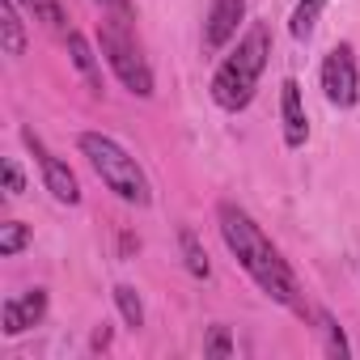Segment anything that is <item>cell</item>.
<instances>
[{
  "label": "cell",
  "mask_w": 360,
  "mask_h": 360,
  "mask_svg": "<svg viewBox=\"0 0 360 360\" xmlns=\"http://www.w3.org/2000/svg\"><path fill=\"white\" fill-rule=\"evenodd\" d=\"M221 233H225V246L238 255V263L250 271V280L276 297L280 305H297V280L288 271V263L280 259V250L263 238V229L233 204H221Z\"/></svg>",
  "instance_id": "cell-1"
},
{
  "label": "cell",
  "mask_w": 360,
  "mask_h": 360,
  "mask_svg": "<svg viewBox=\"0 0 360 360\" xmlns=\"http://www.w3.org/2000/svg\"><path fill=\"white\" fill-rule=\"evenodd\" d=\"M267 56H271V34H267L263 22H255V26L238 39L233 56H225V64H221L217 77H212V98H217V106H225V110H246L250 98H255V89H259V77H263V68H267Z\"/></svg>",
  "instance_id": "cell-2"
},
{
  "label": "cell",
  "mask_w": 360,
  "mask_h": 360,
  "mask_svg": "<svg viewBox=\"0 0 360 360\" xmlns=\"http://www.w3.org/2000/svg\"><path fill=\"white\" fill-rule=\"evenodd\" d=\"M81 153L89 157V165H94V174L102 178V183L119 195V200H127V204H148L153 195H148V178H144V169L136 165V157H127L110 136H98V131H85L81 140Z\"/></svg>",
  "instance_id": "cell-3"
},
{
  "label": "cell",
  "mask_w": 360,
  "mask_h": 360,
  "mask_svg": "<svg viewBox=\"0 0 360 360\" xmlns=\"http://www.w3.org/2000/svg\"><path fill=\"white\" fill-rule=\"evenodd\" d=\"M102 56L110 60L115 77L136 94V98H148L153 94V72L131 39V22H119V18H106L102 22Z\"/></svg>",
  "instance_id": "cell-4"
},
{
  "label": "cell",
  "mask_w": 360,
  "mask_h": 360,
  "mask_svg": "<svg viewBox=\"0 0 360 360\" xmlns=\"http://www.w3.org/2000/svg\"><path fill=\"white\" fill-rule=\"evenodd\" d=\"M322 89L330 106H356L360 98V77H356V56L347 43L330 47V56L322 60Z\"/></svg>",
  "instance_id": "cell-5"
},
{
  "label": "cell",
  "mask_w": 360,
  "mask_h": 360,
  "mask_svg": "<svg viewBox=\"0 0 360 360\" xmlns=\"http://www.w3.org/2000/svg\"><path fill=\"white\" fill-rule=\"evenodd\" d=\"M26 144L39 153V165H43V183H47V191L60 200V204H77L81 200V187H77V178H72V169L60 161V157H51L39 140H34V131H26Z\"/></svg>",
  "instance_id": "cell-6"
},
{
  "label": "cell",
  "mask_w": 360,
  "mask_h": 360,
  "mask_svg": "<svg viewBox=\"0 0 360 360\" xmlns=\"http://www.w3.org/2000/svg\"><path fill=\"white\" fill-rule=\"evenodd\" d=\"M43 314H47V292H43V288H30V292L5 301V309H0V322H5V335H22V330L39 326Z\"/></svg>",
  "instance_id": "cell-7"
},
{
  "label": "cell",
  "mask_w": 360,
  "mask_h": 360,
  "mask_svg": "<svg viewBox=\"0 0 360 360\" xmlns=\"http://www.w3.org/2000/svg\"><path fill=\"white\" fill-rule=\"evenodd\" d=\"M242 18H246V0H212L208 22H204V43H208L212 51H221V47L238 34Z\"/></svg>",
  "instance_id": "cell-8"
},
{
  "label": "cell",
  "mask_w": 360,
  "mask_h": 360,
  "mask_svg": "<svg viewBox=\"0 0 360 360\" xmlns=\"http://www.w3.org/2000/svg\"><path fill=\"white\" fill-rule=\"evenodd\" d=\"M280 115H284V140H288V148H301L305 136H309V119H305V106H301V85L292 77L280 85Z\"/></svg>",
  "instance_id": "cell-9"
},
{
  "label": "cell",
  "mask_w": 360,
  "mask_h": 360,
  "mask_svg": "<svg viewBox=\"0 0 360 360\" xmlns=\"http://www.w3.org/2000/svg\"><path fill=\"white\" fill-rule=\"evenodd\" d=\"M0 30H5V56H26V34H22V18H18V0H5Z\"/></svg>",
  "instance_id": "cell-10"
},
{
  "label": "cell",
  "mask_w": 360,
  "mask_h": 360,
  "mask_svg": "<svg viewBox=\"0 0 360 360\" xmlns=\"http://www.w3.org/2000/svg\"><path fill=\"white\" fill-rule=\"evenodd\" d=\"M178 242H183V259H187V271L191 276H200V280H208V255H204V246H200V238H195V229L191 225H183L178 229Z\"/></svg>",
  "instance_id": "cell-11"
},
{
  "label": "cell",
  "mask_w": 360,
  "mask_h": 360,
  "mask_svg": "<svg viewBox=\"0 0 360 360\" xmlns=\"http://www.w3.org/2000/svg\"><path fill=\"white\" fill-rule=\"evenodd\" d=\"M68 51H72V64L85 72V81L94 85V89H102V77H98V64H94V51H89V43H85V34H77V30H68Z\"/></svg>",
  "instance_id": "cell-12"
},
{
  "label": "cell",
  "mask_w": 360,
  "mask_h": 360,
  "mask_svg": "<svg viewBox=\"0 0 360 360\" xmlns=\"http://www.w3.org/2000/svg\"><path fill=\"white\" fill-rule=\"evenodd\" d=\"M322 5L326 0H301V5L292 9V39H309L314 34V26H318V18H322Z\"/></svg>",
  "instance_id": "cell-13"
},
{
  "label": "cell",
  "mask_w": 360,
  "mask_h": 360,
  "mask_svg": "<svg viewBox=\"0 0 360 360\" xmlns=\"http://www.w3.org/2000/svg\"><path fill=\"white\" fill-rule=\"evenodd\" d=\"M115 301H119V314H123V322H127L131 330L144 326V305H140V297H136L131 284H119V288H115Z\"/></svg>",
  "instance_id": "cell-14"
},
{
  "label": "cell",
  "mask_w": 360,
  "mask_h": 360,
  "mask_svg": "<svg viewBox=\"0 0 360 360\" xmlns=\"http://www.w3.org/2000/svg\"><path fill=\"white\" fill-rule=\"evenodd\" d=\"M30 242V229L22 225V221H9V225H0V255L5 259H13L22 246Z\"/></svg>",
  "instance_id": "cell-15"
},
{
  "label": "cell",
  "mask_w": 360,
  "mask_h": 360,
  "mask_svg": "<svg viewBox=\"0 0 360 360\" xmlns=\"http://www.w3.org/2000/svg\"><path fill=\"white\" fill-rule=\"evenodd\" d=\"M26 5L34 9V18H39L43 26H51V30H60V34H68V18H64V9L56 5V0H26Z\"/></svg>",
  "instance_id": "cell-16"
},
{
  "label": "cell",
  "mask_w": 360,
  "mask_h": 360,
  "mask_svg": "<svg viewBox=\"0 0 360 360\" xmlns=\"http://www.w3.org/2000/svg\"><path fill=\"white\" fill-rule=\"evenodd\" d=\"M208 356H217V360H225V356H233V339H229V330L225 326H212V335H208V347H204Z\"/></svg>",
  "instance_id": "cell-17"
},
{
  "label": "cell",
  "mask_w": 360,
  "mask_h": 360,
  "mask_svg": "<svg viewBox=\"0 0 360 360\" xmlns=\"http://www.w3.org/2000/svg\"><path fill=\"white\" fill-rule=\"evenodd\" d=\"M322 335H326V352H330V356H347V339H343V330H339L326 314H322Z\"/></svg>",
  "instance_id": "cell-18"
},
{
  "label": "cell",
  "mask_w": 360,
  "mask_h": 360,
  "mask_svg": "<svg viewBox=\"0 0 360 360\" xmlns=\"http://www.w3.org/2000/svg\"><path fill=\"white\" fill-rule=\"evenodd\" d=\"M98 5H102V13H106V18L136 22V13H131V0H98Z\"/></svg>",
  "instance_id": "cell-19"
},
{
  "label": "cell",
  "mask_w": 360,
  "mask_h": 360,
  "mask_svg": "<svg viewBox=\"0 0 360 360\" xmlns=\"http://www.w3.org/2000/svg\"><path fill=\"white\" fill-rule=\"evenodd\" d=\"M5 187H9V195H22V191H26V178H22V169H18L13 157L5 161Z\"/></svg>",
  "instance_id": "cell-20"
}]
</instances>
